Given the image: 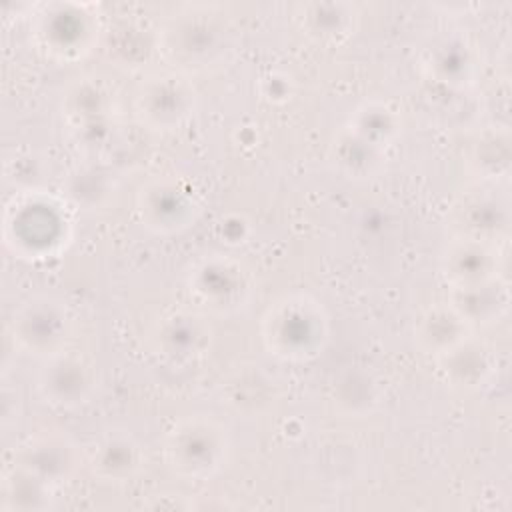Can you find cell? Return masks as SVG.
Returning a JSON list of instances; mask_svg holds the SVG:
<instances>
[{
    "mask_svg": "<svg viewBox=\"0 0 512 512\" xmlns=\"http://www.w3.org/2000/svg\"><path fill=\"white\" fill-rule=\"evenodd\" d=\"M160 452L164 466L176 478L206 482L228 466L232 434L228 424L214 414H188L166 430Z\"/></svg>",
    "mask_w": 512,
    "mask_h": 512,
    "instance_id": "1",
    "label": "cell"
},
{
    "mask_svg": "<svg viewBox=\"0 0 512 512\" xmlns=\"http://www.w3.org/2000/svg\"><path fill=\"white\" fill-rule=\"evenodd\" d=\"M260 338L268 354L282 362H306L328 344L330 318L310 294L290 292L276 298L260 318Z\"/></svg>",
    "mask_w": 512,
    "mask_h": 512,
    "instance_id": "2",
    "label": "cell"
},
{
    "mask_svg": "<svg viewBox=\"0 0 512 512\" xmlns=\"http://www.w3.org/2000/svg\"><path fill=\"white\" fill-rule=\"evenodd\" d=\"M156 46L168 68L192 76L224 60L230 50V26L208 6H188L168 16Z\"/></svg>",
    "mask_w": 512,
    "mask_h": 512,
    "instance_id": "3",
    "label": "cell"
},
{
    "mask_svg": "<svg viewBox=\"0 0 512 512\" xmlns=\"http://www.w3.org/2000/svg\"><path fill=\"white\" fill-rule=\"evenodd\" d=\"M400 134V116L384 102H366L332 140L334 162L346 174H370Z\"/></svg>",
    "mask_w": 512,
    "mask_h": 512,
    "instance_id": "4",
    "label": "cell"
},
{
    "mask_svg": "<svg viewBox=\"0 0 512 512\" xmlns=\"http://www.w3.org/2000/svg\"><path fill=\"white\" fill-rule=\"evenodd\" d=\"M198 108V92L192 76L172 68L146 74L132 96L136 120L152 132H176L184 128Z\"/></svg>",
    "mask_w": 512,
    "mask_h": 512,
    "instance_id": "5",
    "label": "cell"
},
{
    "mask_svg": "<svg viewBox=\"0 0 512 512\" xmlns=\"http://www.w3.org/2000/svg\"><path fill=\"white\" fill-rule=\"evenodd\" d=\"M200 196L190 180L178 174L146 178L134 194V212L142 228L154 236H174L200 216Z\"/></svg>",
    "mask_w": 512,
    "mask_h": 512,
    "instance_id": "6",
    "label": "cell"
},
{
    "mask_svg": "<svg viewBox=\"0 0 512 512\" xmlns=\"http://www.w3.org/2000/svg\"><path fill=\"white\" fill-rule=\"evenodd\" d=\"M8 330L18 350L42 360L70 348L74 320L60 298L36 294L14 308Z\"/></svg>",
    "mask_w": 512,
    "mask_h": 512,
    "instance_id": "7",
    "label": "cell"
},
{
    "mask_svg": "<svg viewBox=\"0 0 512 512\" xmlns=\"http://www.w3.org/2000/svg\"><path fill=\"white\" fill-rule=\"evenodd\" d=\"M100 384L96 364L78 350L66 348L38 360L34 388L38 398L58 410H76L88 404Z\"/></svg>",
    "mask_w": 512,
    "mask_h": 512,
    "instance_id": "8",
    "label": "cell"
},
{
    "mask_svg": "<svg viewBox=\"0 0 512 512\" xmlns=\"http://www.w3.org/2000/svg\"><path fill=\"white\" fill-rule=\"evenodd\" d=\"M10 466L58 488L86 470L84 446L62 430H42L16 446Z\"/></svg>",
    "mask_w": 512,
    "mask_h": 512,
    "instance_id": "9",
    "label": "cell"
},
{
    "mask_svg": "<svg viewBox=\"0 0 512 512\" xmlns=\"http://www.w3.org/2000/svg\"><path fill=\"white\" fill-rule=\"evenodd\" d=\"M504 242L452 234L440 254V274L448 290L506 278Z\"/></svg>",
    "mask_w": 512,
    "mask_h": 512,
    "instance_id": "10",
    "label": "cell"
},
{
    "mask_svg": "<svg viewBox=\"0 0 512 512\" xmlns=\"http://www.w3.org/2000/svg\"><path fill=\"white\" fill-rule=\"evenodd\" d=\"M188 290L192 298L208 312H234L248 300L250 274L238 260L212 254L190 270Z\"/></svg>",
    "mask_w": 512,
    "mask_h": 512,
    "instance_id": "11",
    "label": "cell"
},
{
    "mask_svg": "<svg viewBox=\"0 0 512 512\" xmlns=\"http://www.w3.org/2000/svg\"><path fill=\"white\" fill-rule=\"evenodd\" d=\"M62 116L78 140L96 144L116 124L114 96L98 78H76L62 94Z\"/></svg>",
    "mask_w": 512,
    "mask_h": 512,
    "instance_id": "12",
    "label": "cell"
},
{
    "mask_svg": "<svg viewBox=\"0 0 512 512\" xmlns=\"http://www.w3.org/2000/svg\"><path fill=\"white\" fill-rule=\"evenodd\" d=\"M86 470L104 484L136 480L148 462L142 442L128 430H108L84 446Z\"/></svg>",
    "mask_w": 512,
    "mask_h": 512,
    "instance_id": "13",
    "label": "cell"
},
{
    "mask_svg": "<svg viewBox=\"0 0 512 512\" xmlns=\"http://www.w3.org/2000/svg\"><path fill=\"white\" fill-rule=\"evenodd\" d=\"M54 202L46 198H30L16 208L8 210L6 216V240L22 254L50 252L64 234V216Z\"/></svg>",
    "mask_w": 512,
    "mask_h": 512,
    "instance_id": "14",
    "label": "cell"
},
{
    "mask_svg": "<svg viewBox=\"0 0 512 512\" xmlns=\"http://www.w3.org/2000/svg\"><path fill=\"white\" fill-rule=\"evenodd\" d=\"M152 340L162 358L188 362L206 354L212 344V326L200 312L178 310L156 324Z\"/></svg>",
    "mask_w": 512,
    "mask_h": 512,
    "instance_id": "15",
    "label": "cell"
},
{
    "mask_svg": "<svg viewBox=\"0 0 512 512\" xmlns=\"http://www.w3.org/2000/svg\"><path fill=\"white\" fill-rule=\"evenodd\" d=\"M508 228V202L492 190L478 188L454 204V234L506 242Z\"/></svg>",
    "mask_w": 512,
    "mask_h": 512,
    "instance_id": "16",
    "label": "cell"
},
{
    "mask_svg": "<svg viewBox=\"0 0 512 512\" xmlns=\"http://www.w3.org/2000/svg\"><path fill=\"white\" fill-rule=\"evenodd\" d=\"M412 334L416 348L436 360L460 346L476 332L464 322V318L452 308L448 300H440L418 314Z\"/></svg>",
    "mask_w": 512,
    "mask_h": 512,
    "instance_id": "17",
    "label": "cell"
},
{
    "mask_svg": "<svg viewBox=\"0 0 512 512\" xmlns=\"http://www.w3.org/2000/svg\"><path fill=\"white\" fill-rule=\"evenodd\" d=\"M446 300L474 332L492 328L508 314L510 308L508 278L448 290Z\"/></svg>",
    "mask_w": 512,
    "mask_h": 512,
    "instance_id": "18",
    "label": "cell"
},
{
    "mask_svg": "<svg viewBox=\"0 0 512 512\" xmlns=\"http://www.w3.org/2000/svg\"><path fill=\"white\" fill-rule=\"evenodd\" d=\"M58 12L42 16L40 22V38L42 46L58 58H68V56H82L84 52L90 50V44L94 40V20L90 14L76 10V8H66V6H56Z\"/></svg>",
    "mask_w": 512,
    "mask_h": 512,
    "instance_id": "19",
    "label": "cell"
},
{
    "mask_svg": "<svg viewBox=\"0 0 512 512\" xmlns=\"http://www.w3.org/2000/svg\"><path fill=\"white\" fill-rule=\"evenodd\" d=\"M298 28L316 44H340L350 38L358 26V10L344 2L300 4L296 12Z\"/></svg>",
    "mask_w": 512,
    "mask_h": 512,
    "instance_id": "20",
    "label": "cell"
},
{
    "mask_svg": "<svg viewBox=\"0 0 512 512\" xmlns=\"http://www.w3.org/2000/svg\"><path fill=\"white\" fill-rule=\"evenodd\" d=\"M512 148L506 126H488L474 136L466 152V168L478 184H496L510 172Z\"/></svg>",
    "mask_w": 512,
    "mask_h": 512,
    "instance_id": "21",
    "label": "cell"
},
{
    "mask_svg": "<svg viewBox=\"0 0 512 512\" xmlns=\"http://www.w3.org/2000/svg\"><path fill=\"white\" fill-rule=\"evenodd\" d=\"M446 380L458 388H476L492 372L490 350L474 336L464 340L448 354L436 358Z\"/></svg>",
    "mask_w": 512,
    "mask_h": 512,
    "instance_id": "22",
    "label": "cell"
},
{
    "mask_svg": "<svg viewBox=\"0 0 512 512\" xmlns=\"http://www.w3.org/2000/svg\"><path fill=\"white\" fill-rule=\"evenodd\" d=\"M54 490L28 472L8 466L2 478V510H46L52 506Z\"/></svg>",
    "mask_w": 512,
    "mask_h": 512,
    "instance_id": "23",
    "label": "cell"
},
{
    "mask_svg": "<svg viewBox=\"0 0 512 512\" xmlns=\"http://www.w3.org/2000/svg\"><path fill=\"white\" fill-rule=\"evenodd\" d=\"M472 48L462 40H448L434 48L428 60L432 76L444 84H464L474 70Z\"/></svg>",
    "mask_w": 512,
    "mask_h": 512,
    "instance_id": "24",
    "label": "cell"
}]
</instances>
